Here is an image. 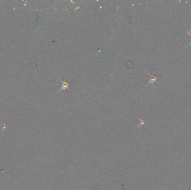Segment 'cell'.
Returning a JSON list of instances; mask_svg holds the SVG:
<instances>
[{
    "label": "cell",
    "instance_id": "3957f363",
    "mask_svg": "<svg viewBox=\"0 0 191 190\" xmlns=\"http://www.w3.org/2000/svg\"><path fill=\"white\" fill-rule=\"evenodd\" d=\"M187 33H188V35H190V36H191V33H190V31H188V32H187ZM191 45V43H189V45H188V46H187V47H188L189 46H190Z\"/></svg>",
    "mask_w": 191,
    "mask_h": 190
},
{
    "label": "cell",
    "instance_id": "6da1fadb",
    "mask_svg": "<svg viewBox=\"0 0 191 190\" xmlns=\"http://www.w3.org/2000/svg\"><path fill=\"white\" fill-rule=\"evenodd\" d=\"M59 80H60V81L61 82H62V87H61V88L58 90V93L60 92V90H63V89H69V90H70V89L69 88V85H71V84H69V83H68V82H67V81H66V80L63 81V80H60V79H59Z\"/></svg>",
    "mask_w": 191,
    "mask_h": 190
},
{
    "label": "cell",
    "instance_id": "7a4b0ae2",
    "mask_svg": "<svg viewBox=\"0 0 191 190\" xmlns=\"http://www.w3.org/2000/svg\"><path fill=\"white\" fill-rule=\"evenodd\" d=\"M146 71V73H148V74L149 75L150 77V79H149V82L148 83V84H147L146 86H147V85H148L149 84L153 83L154 82H155V81H156V80H157L158 79H162V78H159V77H156V76L155 75H150L148 71Z\"/></svg>",
    "mask_w": 191,
    "mask_h": 190
}]
</instances>
